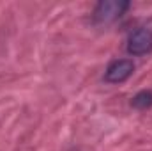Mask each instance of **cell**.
I'll return each mask as SVG.
<instances>
[{
    "instance_id": "3957f363",
    "label": "cell",
    "mask_w": 152,
    "mask_h": 151,
    "mask_svg": "<svg viewBox=\"0 0 152 151\" xmlns=\"http://www.w3.org/2000/svg\"><path fill=\"white\" fill-rule=\"evenodd\" d=\"M133 71H134L133 61H129V59H118V61H113L106 68L104 80L108 84H122V82H126L129 76L133 75Z\"/></svg>"
},
{
    "instance_id": "6da1fadb",
    "label": "cell",
    "mask_w": 152,
    "mask_h": 151,
    "mask_svg": "<svg viewBox=\"0 0 152 151\" xmlns=\"http://www.w3.org/2000/svg\"><path fill=\"white\" fill-rule=\"evenodd\" d=\"M127 7H129V2H122V0L99 2L94 9V21L96 23H112L126 13Z\"/></svg>"
},
{
    "instance_id": "277c9868",
    "label": "cell",
    "mask_w": 152,
    "mask_h": 151,
    "mask_svg": "<svg viewBox=\"0 0 152 151\" xmlns=\"http://www.w3.org/2000/svg\"><path fill=\"white\" fill-rule=\"evenodd\" d=\"M131 105L138 110H147L152 107V91H140L138 94L133 96Z\"/></svg>"
},
{
    "instance_id": "7a4b0ae2",
    "label": "cell",
    "mask_w": 152,
    "mask_h": 151,
    "mask_svg": "<svg viewBox=\"0 0 152 151\" xmlns=\"http://www.w3.org/2000/svg\"><path fill=\"white\" fill-rule=\"evenodd\" d=\"M127 52L131 55H147L152 52V29L138 27L127 38Z\"/></svg>"
}]
</instances>
